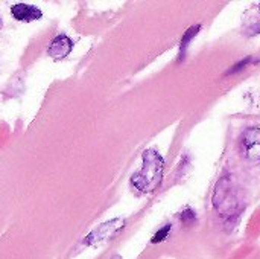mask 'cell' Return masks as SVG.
I'll use <instances>...</instances> for the list:
<instances>
[{"instance_id": "obj_10", "label": "cell", "mask_w": 260, "mask_h": 259, "mask_svg": "<svg viewBox=\"0 0 260 259\" xmlns=\"http://www.w3.org/2000/svg\"><path fill=\"white\" fill-rule=\"evenodd\" d=\"M0 27H2V20H0Z\"/></svg>"}, {"instance_id": "obj_2", "label": "cell", "mask_w": 260, "mask_h": 259, "mask_svg": "<svg viewBox=\"0 0 260 259\" xmlns=\"http://www.w3.org/2000/svg\"><path fill=\"white\" fill-rule=\"evenodd\" d=\"M123 226H125V221L120 220V218L107 221V223L101 224L98 229H94V231L85 238V244L93 246V244L102 243V241H105V240H110V238L116 237V235L123 229Z\"/></svg>"}, {"instance_id": "obj_6", "label": "cell", "mask_w": 260, "mask_h": 259, "mask_svg": "<svg viewBox=\"0 0 260 259\" xmlns=\"http://www.w3.org/2000/svg\"><path fill=\"white\" fill-rule=\"evenodd\" d=\"M201 29V26L200 24H197V26H193V27H190V29H187V32L184 34V37H183V40H181V49H184L186 46H187V41H190L197 34H198V31Z\"/></svg>"}, {"instance_id": "obj_9", "label": "cell", "mask_w": 260, "mask_h": 259, "mask_svg": "<svg viewBox=\"0 0 260 259\" xmlns=\"http://www.w3.org/2000/svg\"><path fill=\"white\" fill-rule=\"evenodd\" d=\"M248 63H250V58H245L244 61H241L239 64H236V66H235V67H233V69H232V70L229 72V73H233V72H236V70H241V67H244V66H247Z\"/></svg>"}, {"instance_id": "obj_8", "label": "cell", "mask_w": 260, "mask_h": 259, "mask_svg": "<svg viewBox=\"0 0 260 259\" xmlns=\"http://www.w3.org/2000/svg\"><path fill=\"white\" fill-rule=\"evenodd\" d=\"M181 220H183V223H184V224H190V223H193V221L197 220L195 212H193L192 209H186V211L181 214Z\"/></svg>"}, {"instance_id": "obj_7", "label": "cell", "mask_w": 260, "mask_h": 259, "mask_svg": "<svg viewBox=\"0 0 260 259\" xmlns=\"http://www.w3.org/2000/svg\"><path fill=\"white\" fill-rule=\"evenodd\" d=\"M169 232H171V224H168V226H165L163 229H160V231H158V232L154 235V238H152V243H154V244H157V243H161V241H165V240L168 238Z\"/></svg>"}, {"instance_id": "obj_3", "label": "cell", "mask_w": 260, "mask_h": 259, "mask_svg": "<svg viewBox=\"0 0 260 259\" xmlns=\"http://www.w3.org/2000/svg\"><path fill=\"white\" fill-rule=\"evenodd\" d=\"M245 157L251 162L260 160V128H248L242 136Z\"/></svg>"}, {"instance_id": "obj_5", "label": "cell", "mask_w": 260, "mask_h": 259, "mask_svg": "<svg viewBox=\"0 0 260 259\" xmlns=\"http://www.w3.org/2000/svg\"><path fill=\"white\" fill-rule=\"evenodd\" d=\"M11 14L15 20L18 21H35V20H40L41 18V11L37 8V6H32V5H26V3H17L11 8Z\"/></svg>"}, {"instance_id": "obj_4", "label": "cell", "mask_w": 260, "mask_h": 259, "mask_svg": "<svg viewBox=\"0 0 260 259\" xmlns=\"http://www.w3.org/2000/svg\"><path fill=\"white\" fill-rule=\"evenodd\" d=\"M72 49H73V41L67 35H58L50 41L47 47V53L53 60H62L72 52Z\"/></svg>"}, {"instance_id": "obj_1", "label": "cell", "mask_w": 260, "mask_h": 259, "mask_svg": "<svg viewBox=\"0 0 260 259\" xmlns=\"http://www.w3.org/2000/svg\"><path fill=\"white\" fill-rule=\"evenodd\" d=\"M163 169V157L155 150H146L143 153V165L131 177V183L142 192H154L161 183Z\"/></svg>"}]
</instances>
